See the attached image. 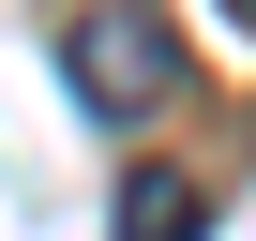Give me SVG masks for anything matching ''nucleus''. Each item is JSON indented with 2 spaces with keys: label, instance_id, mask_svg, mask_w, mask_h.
Segmentation results:
<instances>
[{
  "label": "nucleus",
  "instance_id": "f257e3e1",
  "mask_svg": "<svg viewBox=\"0 0 256 241\" xmlns=\"http://www.w3.org/2000/svg\"><path fill=\"white\" fill-rule=\"evenodd\" d=\"M60 76L90 120H151L181 90V30H166V0H60Z\"/></svg>",
  "mask_w": 256,
  "mask_h": 241
},
{
  "label": "nucleus",
  "instance_id": "f03ea898",
  "mask_svg": "<svg viewBox=\"0 0 256 241\" xmlns=\"http://www.w3.org/2000/svg\"><path fill=\"white\" fill-rule=\"evenodd\" d=\"M106 241H211V181H181V166H136Z\"/></svg>",
  "mask_w": 256,
  "mask_h": 241
},
{
  "label": "nucleus",
  "instance_id": "7ed1b4c3",
  "mask_svg": "<svg viewBox=\"0 0 256 241\" xmlns=\"http://www.w3.org/2000/svg\"><path fill=\"white\" fill-rule=\"evenodd\" d=\"M226 16H241V30H256V0H226Z\"/></svg>",
  "mask_w": 256,
  "mask_h": 241
}]
</instances>
